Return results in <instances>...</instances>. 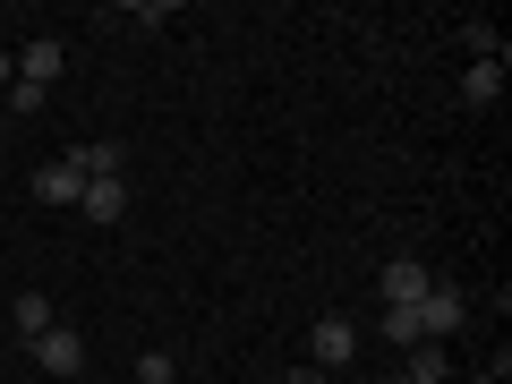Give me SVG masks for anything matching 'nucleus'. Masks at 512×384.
<instances>
[{
  "label": "nucleus",
  "mask_w": 512,
  "mask_h": 384,
  "mask_svg": "<svg viewBox=\"0 0 512 384\" xmlns=\"http://www.w3.org/2000/svg\"><path fill=\"white\" fill-rule=\"evenodd\" d=\"M60 316H52V299L43 291H18V342H35V333H52Z\"/></svg>",
  "instance_id": "11"
},
{
  "label": "nucleus",
  "mask_w": 512,
  "mask_h": 384,
  "mask_svg": "<svg viewBox=\"0 0 512 384\" xmlns=\"http://www.w3.org/2000/svg\"><path fill=\"white\" fill-rule=\"evenodd\" d=\"M26 359H35L43 376H77V359H86V333L52 325V333H35V342H26Z\"/></svg>",
  "instance_id": "3"
},
{
  "label": "nucleus",
  "mask_w": 512,
  "mask_h": 384,
  "mask_svg": "<svg viewBox=\"0 0 512 384\" xmlns=\"http://www.w3.org/2000/svg\"><path fill=\"white\" fill-rule=\"evenodd\" d=\"M180 376V359H171V350H146V359H137V384H171Z\"/></svg>",
  "instance_id": "13"
},
{
  "label": "nucleus",
  "mask_w": 512,
  "mask_h": 384,
  "mask_svg": "<svg viewBox=\"0 0 512 384\" xmlns=\"http://www.w3.org/2000/svg\"><path fill=\"white\" fill-rule=\"evenodd\" d=\"M35 197H43V205H77V197H86V171L60 154V163H43V171H35Z\"/></svg>",
  "instance_id": "6"
},
{
  "label": "nucleus",
  "mask_w": 512,
  "mask_h": 384,
  "mask_svg": "<svg viewBox=\"0 0 512 384\" xmlns=\"http://www.w3.org/2000/svg\"><path fill=\"white\" fill-rule=\"evenodd\" d=\"M77 205H86V222H120L128 214V180H86V197H77Z\"/></svg>",
  "instance_id": "7"
},
{
  "label": "nucleus",
  "mask_w": 512,
  "mask_h": 384,
  "mask_svg": "<svg viewBox=\"0 0 512 384\" xmlns=\"http://www.w3.org/2000/svg\"><path fill=\"white\" fill-rule=\"evenodd\" d=\"M359 359V325H350V316H316V333H308V367H350Z\"/></svg>",
  "instance_id": "1"
},
{
  "label": "nucleus",
  "mask_w": 512,
  "mask_h": 384,
  "mask_svg": "<svg viewBox=\"0 0 512 384\" xmlns=\"http://www.w3.org/2000/svg\"><path fill=\"white\" fill-rule=\"evenodd\" d=\"M60 60H69V52H60V35H35V43L18 52V77H26V86H43V94H52V86H60Z\"/></svg>",
  "instance_id": "5"
},
{
  "label": "nucleus",
  "mask_w": 512,
  "mask_h": 384,
  "mask_svg": "<svg viewBox=\"0 0 512 384\" xmlns=\"http://www.w3.org/2000/svg\"><path fill=\"white\" fill-rule=\"evenodd\" d=\"M470 384H512V376H504V359H495V367H478V376H470Z\"/></svg>",
  "instance_id": "16"
},
{
  "label": "nucleus",
  "mask_w": 512,
  "mask_h": 384,
  "mask_svg": "<svg viewBox=\"0 0 512 384\" xmlns=\"http://www.w3.org/2000/svg\"><path fill=\"white\" fill-rule=\"evenodd\" d=\"M427 299V265L419 256H393V265H384V308H419Z\"/></svg>",
  "instance_id": "4"
},
{
  "label": "nucleus",
  "mask_w": 512,
  "mask_h": 384,
  "mask_svg": "<svg viewBox=\"0 0 512 384\" xmlns=\"http://www.w3.org/2000/svg\"><path fill=\"white\" fill-rule=\"evenodd\" d=\"M410 316H419V342H444V333H461L470 299H461V291H444V282H427V299H419Z\"/></svg>",
  "instance_id": "2"
},
{
  "label": "nucleus",
  "mask_w": 512,
  "mask_h": 384,
  "mask_svg": "<svg viewBox=\"0 0 512 384\" xmlns=\"http://www.w3.org/2000/svg\"><path fill=\"white\" fill-rule=\"evenodd\" d=\"M444 376H453V359H444V342H419V350L402 359V384H444Z\"/></svg>",
  "instance_id": "9"
},
{
  "label": "nucleus",
  "mask_w": 512,
  "mask_h": 384,
  "mask_svg": "<svg viewBox=\"0 0 512 384\" xmlns=\"http://www.w3.org/2000/svg\"><path fill=\"white\" fill-rule=\"evenodd\" d=\"M384 342H402V350H419V316H410V308H384Z\"/></svg>",
  "instance_id": "12"
},
{
  "label": "nucleus",
  "mask_w": 512,
  "mask_h": 384,
  "mask_svg": "<svg viewBox=\"0 0 512 384\" xmlns=\"http://www.w3.org/2000/svg\"><path fill=\"white\" fill-rule=\"evenodd\" d=\"M9 77H18V60H9V52H0V94H9Z\"/></svg>",
  "instance_id": "17"
},
{
  "label": "nucleus",
  "mask_w": 512,
  "mask_h": 384,
  "mask_svg": "<svg viewBox=\"0 0 512 384\" xmlns=\"http://www.w3.org/2000/svg\"><path fill=\"white\" fill-rule=\"evenodd\" d=\"M43 103H52L43 86H26V77H9V111H18V120H26V111H43Z\"/></svg>",
  "instance_id": "14"
},
{
  "label": "nucleus",
  "mask_w": 512,
  "mask_h": 384,
  "mask_svg": "<svg viewBox=\"0 0 512 384\" xmlns=\"http://www.w3.org/2000/svg\"><path fill=\"white\" fill-rule=\"evenodd\" d=\"M495 94H504V60H470V77H461V103H478V111H487Z\"/></svg>",
  "instance_id": "10"
},
{
  "label": "nucleus",
  "mask_w": 512,
  "mask_h": 384,
  "mask_svg": "<svg viewBox=\"0 0 512 384\" xmlns=\"http://www.w3.org/2000/svg\"><path fill=\"white\" fill-rule=\"evenodd\" d=\"M282 384H325V367H291V376H282Z\"/></svg>",
  "instance_id": "15"
},
{
  "label": "nucleus",
  "mask_w": 512,
  "mask_h": 384,
  "mask_svg": "<svg viewBox=\"0 0 512 384\" xmlns=\"http://www.w3.org/2000/svg\"><path fill=\"white\" fill-rule=\"evenodd\" d=\"M69 163H77V171H86V180H120V171H128V154H120V146H111V137H94V146H77V154H69Z\"/></svg>",
  "instance_id": "8"
}]
</instances>
